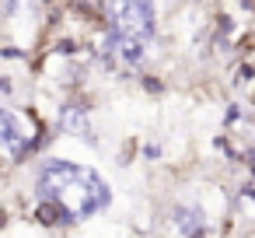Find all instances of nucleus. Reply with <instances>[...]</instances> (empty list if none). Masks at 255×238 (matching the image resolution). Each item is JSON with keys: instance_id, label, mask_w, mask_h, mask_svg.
<instances>
[{"instance_id": "nucleus-1", "label": "nucleus", "mask_w": 255, "mask_h": 238, "mask_svg": "<svg viewBox=\"0 0 255 238\" xmlns=\"http://www.w3.org/2000/svg\"><path fill=\"white\" fill-rule=\"evenodd\" d=\"M39 193L42 200H56L70 217H88L109 200L105 182L95 172L77 168L70 161H49L39 175Z\"/></svg>"}, {"instance_id": "nucleus-2", "label": "nucleus", "mask_w": 255, "mask_h": 238, "mask_svg": "<svg viewBox=\"0 0 255 238\" xmlns=\"http://www.w3.org/2000/svg\"><path fill=\"white\" fill-rule=\"evenodd\" d=\"M102 14L112 21V32H119L123 39L147 42L150 32H154V7H150V0H105Z\"/></svg>"}, {"instance_id": "nucleus-3", "label": "nucleus", "mask_w": 255, "mask_h": 238, "mask_svg": "<svg viewBox=\"0 0 255 238\" xmlns=\"http://www.w3.org/2000/svg\"><path fill=\"white\" fill-rule=\"evenodd\" d=\"M32 140H35V123L28 116H21V112L7 109L4 112V151L11 158H21L32 147Z\"/></svg>"}, {"instance_id": "nucleus-4", "label": "nucleus", "mask_w": 255, "mask_h": 238, "mask_svg": "<svg viewBox=\"0 0 255 238\" xmlns=\"http://www.w3.org/2000/svg\"><path fill=\"white\" fill-rule=\"evenodd\" d=\"M35 221L53 228V224H63V221H70V214H67V210H63L56 200H42V203L35 207Z\"/></svg>"}]
</instances>
